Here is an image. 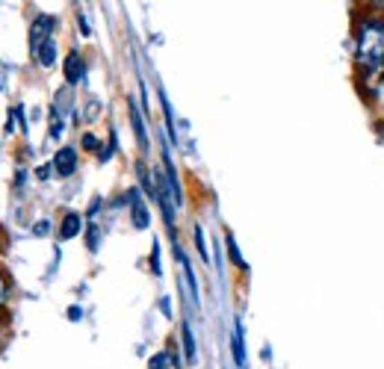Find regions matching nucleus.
Segmentation results:
<instances>
[{
  "mask_svg": "<svg viewBox=\"0 0 384 369\" xmlns=\"http://www.w3.org/2000/svg\"><path fill=\"white\" fill-rule=\"evenodd\" d=\"M33 233H36V237H48V233H51V222H48V219H42L39 225L33 228Z\"/></svg>",
  "mask_w": 384,
  "mask_h": 369,
  "instance_id": "17",
  "label": "nucleus"
},
{
  "mask_svg": "<svg viewBox=\"0 0 384 369\" xmlns=\"http://www.w3.org/2000/svg\"><path fill=\"white\" fill-rule=\"evenodd\" d=\"M151 369H181V361H178V354H172V352H157L148 361Z\"/></svg>",
  "mask_w": 384,
  "mask_h": 369,
  "instance_id": "9",
  "label": "nucleus"
},
{
  "mask_svg": "<svg viewBox=\"0 0 384 369\" xmlns=\"http://www.w3.org/2000/svg\"><path fill=\"white\" fill-rule=\"evenodd\" d=\"M36 57H39V62L45 65V69H51V65L57 62V42H53V39H51V42H45V44L39 48Z\"/></svg>",
  "mask_w": 384,
  "mask_h": 369,
  "instance_id": "10",
  "label": "nucleus"
},
{
  "mask_svg": "<svg viewBox=\"0 0 384 369\" xmlns=\"http://www.w3.org/2000/svg\"><path fill=\"white\" fill-rule=\"evenodd\" d=\"M151 269H154V275H163V269H160V245L154 242V249H151Z\"/></svg>",
  "mask_w": 384,
  "mask_h": 369,
  "instance_id": "15",
  "label": "nucleus"
},
{
  "mask_svg": "<svg viewBox=\"0 0 384 369\" xmlns=\"http://www.w3.org/2000/svg\"><path fill=\"white\" fill-rule=\"evenodd\" d=\"M181 337H183V352H186V361H195V337H192V328L190 322H183L181 325Z\"/></svg>",
  "mask_w": 384,
  "mask_h": 369,
  "instance_id": "11",
  "label": "nucleus"
},
{
  "mask_svg": "<svg viewBox=\"0 0 384 369\" xmlns=\"http://www.w3.org/2000/svg\"><path fill=\"white\" fill-rule=\"evenodd\" d=\"M51 172H53V165H42V169L36 172V177H39V181H48Z\"/></svg>",
  "mask_w": 384,
  "mask_h": 369,
  "instance_id": "19",
  "label": "nucleus"
},
{
  "mask_svg": "<svg viewBox=\"0 0 384 369\" xmlns=\"http://www.w3.org/2000/svg\"><path fill=\"white\" fill-rule=\"evenodd\" d=\"M62 71H65V80H68V86L83 83V80H86V62H83V57H80V53H77V51H71L68 57H65Z\"/></svg>",
  "mask_w": 384,
  "mask_h": 369,
  "instance_id": "4",
  "label": "nucleus"
},
{
  "mask_svg": "<svg viewBox=\"0 0 384 369\" xmlns=\"http://www.w3.org/2000/svg\"><path fill=\"white\" fill-rule=\"evenodd\" d=\"M195 245H199V254H201V260L207 263L210 260V251H207V245H204V231H201V225H195Z\"/></svg>",
  "mask_w": 384,
  "mask_h": 369,
  "instance_id": "13",
  "label": "nucleus"
},
{
  "mask_svg": "<svg viewBox=\"0 0 384 369\" xmlns=\"http://www.w3.org/2000/svg\"><path fill=\"white\" fill-rule=\"evenodd\" d=\"M225 242H228V254H230V260H234V266H239V269H248L246 266V260H243V254H239V249H237V242H234V237H225Z\"/></svg>",
  "mask_w": 384,
  "mask_h": 369,
  "instance_id": "12",
  "label": "nucleus"
},
{
  "mask_svg": "<svg viewBox=\"0 0 384 369\" xmlns=\"http://www.w3.org/2000/svg\"><path fill=\"white\" fill-rule=\"evenodd\" d=\"M160 307H163V313H166V316H172V301H169V298H163Z\"/></svg>",
  "mask_w": 384,
  "mask_h": 369,
  "instance_id": "21",
  "label": "nucleus"
},
{
  "mask_svg": "<svg viewBox=\"0 0 384 369\" xmlns=\"http://www.w3.org/2000/svg\"><path fill=\"white\" fill-rule=\"evenodd\" d=\"M53 30H57V18H53V15H39L36 21H33V27H30V51L39 53L42 44L51 42Z\"/></svg>",
  "mask_w": 384,
  "mask_h": 369,
  "instance_id": "3",
  "label": "nucleus"
},
{
  "mask_svg": "<svg viewBox=\"0 0 384 369\" xmlns=\"http://www.w3.org/2000/svg\"><path fill=\"white\" fill-rule=\"evenodd\" d=\"M86 242H89V251H98V228L95 225L89 228V240H86Z\"/></svg>",
  "mask_w": 384,
  "mask_h": 369,
  "instance_id": "18",
  "label": "nucleus"
},
{
  "mask_svg": "<svg viewBox=\"0 0 384 369\" xmlns=\"http://www.w3.org/2000/svg\"><path fill=\"white\" fill-rule=\"evenodd\" d=\"M122 204H130V222H134L136 231H145L151 225V216H148V210H145V201H142L139 186L127 189V192L122 195Z\"/></svg>",
  "mask_w": 384,
  "mask_h": 369,
  "instance_id": "2",
  "label": "nucleus"
},
{
  "mask_svg": "<svg viewBox=\"0 0 384 369\" xmlns=\"http://www.w3.org/2000/svg\"><path fill=\"white\" fill-rule=\"evenodd\" d=\"M68 319H71V322L83 319V310H80V307H68Z\"/></svg>",
  "mask_w": 384,
  "mask_h": 369,
  "instance_id": "20",
  "label": "nucleus"
},
{
  "mask_svg": "<svg viewBox=\"0 0 384 369\" xmlns=\"http://www.w3.org/2000/svg\"><path fill=\"white\" fill-rule=\"evenodd\" d=\"M355 57L369 71L384 69V18L367 15L355 27Z\"/></svg>",
  "mask_w": 384,
  "mask_h": 369,
  "instance_id": "1",
  "label": "nucleus"
},
{
  "mask_svg": "<svg viewBox=\"0 0 384 369\" xmlns=\"http://www.w3.org/2000/svg\"><path fill=\"white\" fill-rule=\"evenodd\" d=\"M230 345H234V361L239 369H246V345H243V322L237 319V328H234V337H230Z\"/></svg>",
  "mask_w": 384,
  "mask_h": 369,
  "instance_id": "8",
  "label": "nucleus"
},
{
  "mask_svg": "<svg viewBox=\"0 0 384 369\" xmlns=\"http://www.w3.org/2000/svg\"><path fill=\"white\" fill-rule=\"evenodd\" d=\"M62 130H65V121H62L57 113H53V121H51V139H60Z\"/></svg>",
  "mask_w": 384,
  "mask_h": 369,
  "instance_id": "14",
  "label": "nucleus"
},
{
  "mask_svg": "<svg viewBox=\"0 0 384 369\" xmlns=\"http://www.w3.org/2000/svg\"><path fill=\"white\" fill-rule=\"evenodd\" d=\"M83 148H89V151H98V148H101V142H98V139L92 136V133H83Z\"/></svg>",
  "mask_w": 384,
  "mask_h": 369,
  "instance_id": "16",
  "label": "nucleus"
},
{
  "mask_svg": "<svg viewBox=\"0 0 384 369\" xmlns=\"http://www.w3.org/2000/svg\"><path fill=\"white\" fill-rule=\"evenodd\" d=\"M376 6H381V9H384V3H376Z\"/></svg>",
  "mask_w": 384,
  "mask_h": 369,
  "instance_id": "22",
  "label": "nucleus"
},
{
  "mask_svg": "<svg viewBox=\"0 0 384 369\" xmlns=\"http://www.w3.org/2000/svg\"><path fill=\"white\" fill-rule=\"evenodd\" d=\"M381 133H384V125H381Z\"/></svg>",
  "mask_w": 384,
  "mask_h": 369,
  "instance_id": "23",
  "label": "nucleus"
},
{
  "mask_svg": "<svg viewBox=\"0 0 384 369\" xmlns=\"http://www.w3.org/2000/svg\"><path fill=\"white\" fill-rule=\"evenodd\" d=\"M51 165H53V172H57V177H71L74 169H77V151L74 148H60Z\"/></svg>",
  "mask_w": 384,
  "mask_h": 369,
  "instance_id": "5",
  "label": "nucleus"
},
{
  "mask_svg": "<svg viewBox=\"0 0 384 369\" xmlns=\"http://www.w3.org/2000/svg\"><path fill=\"white\" fill-rule=\"evenodd\" d=\"M80 231H83V219L77 213H68L62 219V225H60V240H74Z\"/></svg>",
  "mask_w": 384,
  "mask_h": 369,
  "instance_id": "6",
  "label": "nucleus"
},
{
  "mask_svg": "<svg viewBox=\"0 0 384 369\" xmlns=\"http://www.w3.org/2000/svg\"><path fill=\"white\" fill-rule=\"evenodd\" d=\"M130 121H134V130H136V139H139V148L145 151L148 148V133H145V121H142L139 107L130 100Z\"/></svg>",
  "mask_w": 384,
  "mask_h": 369,
  "instance_id": "7",
  "label": "nucleus"
}]
</instances>
